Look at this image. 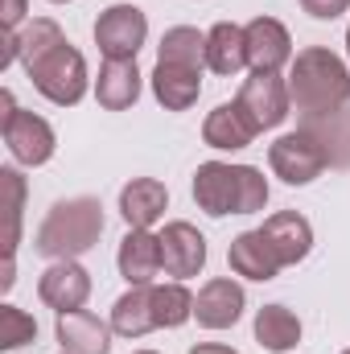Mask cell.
I'll return each mask as SVG.
<instances>
[{
    "label": "cell",
    "mask_w": 350,
    "mask_h": 354,
    "mask_svg": "<svg viewBox=\"0 0 350 354\" xmlns=\"http://www.w3.org/2000/svg\"><path fill=\"white\" fill-rule=\"evenodd\" d=\"M288 99L297 103L301 115H326L342 111L350 103V71L338 54L326 46H309L297 54L288 71Z\"/></svg>",
    "instance_id": "1"
},
{
    "label": "cell",
    "mask_w": 350,
    "mask_h": 354,
    "mask_svg": "<svg viewBox=\"0 0 350 354\" xmlns=\"http://www.w3.org/2000/svg\"><path fill=\"white\" fill-rule=\"evenodd\" d=\"M194 198L210 218L223 214H256L268 206V181L252 165H223L206 161L194 174Z\"/></svg>",
    "instance_id": "2"
},
{
    "label": "cell",
    "mask_w": 350,
    "mask_h": 354,
    "mask_svg": "<svg viewBox=\"0 0 350 354\" xmlns=\"http://www.w3.org/2000/svg\"><path fill=\"white\" fill-rule=\"evenodd\" d=\"M99 235H103V206L95 198H71L46 214L33 248L50 260H75L99 243Z\"/></svg>",
    "instance_id": "3"
},
{
    "label": "cell",
    "mask_w": 350,
    "mask_h": 354,
    "mask_svg": "<svg viewBox=\"0 0 350 354\" xmlns=\"http://www.w3.org/2000/svg\"><path fill=\"white\" fill-rule=\"evenodd\" d=\"M29 79H33V87L42 91L50 103L75 107L87 95V62H83V54L71 41H62L58 50H50L46 58H37L29 66Z\"/></svg>",
    "instance_id": "4"
},
{
    "label": "cell",
    "mask_w": 350,
    "mask_h": 354,
    "mask_svg": "<svg viewBox=\"0 0 350 354\" xmlns=\"http://www.w3.org/2000/svg\"><path fill=\"white\" fill-rule=\"evenodd\" d=\"M0 128H4V145H8V153L21 161V165H46L50 157H54V128L42 120V115H33V111H21L17 103H12V91H4L0 95Z\"/></svg>",
    "instance_id": "5"
},
{
    "label": "cell",
    "mask_w": 350,
    "mask_h": 354,
    "mask_svg": "<svg viewBox=\"0 0 350 354\" xmlns=\"http://www.w3.org/2000/svg\"><path fill=\"white\" fill-rule=\"evenodd\" d=\"M145 37H149V21L136 4H111L95 21V46L103 50V58H136Z\"/></svg>",
    "instance_id": "6"
},
{
    "label": "cell",
    "mask_w": 350,
    "mask_h": 354,
    "mask_svg": "<svg viewBox=\"0 0 350 354\" xmlns=\"http://www.w3.org/2000/svg\"><path fill=\"white\" fill-rule=\"evenodd\" d=\"M288 103H293V99H288V83H284L280 75H272V71H252V79L239 91V107L252 115V124H256L260 132L284 124Z\"/></svg>",
    "instance_id": "7"
},
{
    "label": "cell",
    "mask_w": 350,
    "mask_h": 354,
    "mask_svg": "<svg viewBox=\"0 0 350 354\" xmlns=\"http://www.w3.org/2000/svg\"><path fill=\"white\" fill-rule=\"evenodd\" d=\"M268 161H272V174L288 185H309L313 177L326 169V157L317 153V145L301 132H288L280 136L272 149H268Z\"/></svg>",
    "instance_id": "8"
},
{
    "label": "cell",
    "mask_w": 350,
    "mask_h": 354,
    "mask_svg": "<svg viewBox=\"0 0 350 354\" xmlns=\"http://www.w3.org/2000/svg\"><path fill=\"white\" fill-rule=\"evenodd\" d=\"M297 132L317 145V153L326 157L330 169H347L350 165V107L326 111V115H305Z\"/></svg>",
    "instance_id": "9"
},
{
    "label": "cell",
    "mask_w": 350,
    "mask_h": 354,
    "mask_svg": "<svg viewBox=\"0 0 350 354\" xmlns=\"http://www.w3.org/2000/svg\"><path fill=\"white\" fill-rule=\"evenodd\" d=\"M37 292H42V301L50 309L71 313V309H83V301L91 297V276H87V268H79L75 260H58L54 268L42 272Z\"/></svg>",
    "instance_id": "10"
},
{
    "label": "cell",
    "mask_w": 350,
    "mask_h": 354,
    "mask_svg": "<svg viewBox=\"0 0 350 354\" xmlns=\"http://www.w3.org/2000/svg\"><path fill=\"white\" fill-rule=\"evenodd\" d=\"M194 317H198L202 330H231L243 317V288L227 276L210 280L194 301Z\"/></svg>",
    "instance_id": "11"
},
{
    "label": "cell",
    "mask_w": 350,
    "mask_h": 354,
    "mask_svg": "<svg viewBox=\"0 0 350 354\" xmlns=\"http://www.w3.org/2000/svg\"><path fill=\"white\" fill-rule=\"evenodd\" d=\"M161 264L169 276L185 280V276H198L206 264V239L198 235V227L190 223H169L161 231Z\"/></svg>",
    "instance_id": "12"
},
{
    "label": "cell",
    "mask_w": 350,
    "mask_h": 354,
    "mask_svg": "<svg viewBox=\"0 0 350 354\" xmlns=\"http://www.w3.org/2000/svg\"><path fill=\"white\" fill-rule=\"evenodd\" d=\"M243 33H248V62H252V71H272L276 75L293 58V37H288V29L276 17H256Z\"/></svg>",
    "instance_id": "13"
},
{
    "label": "cell",
    "mask_w": 350,
    "mask_h": 354,
    "mask_svg": "<svg viewBox=\"0 0 350 354\" xmlns=\"http://www.w3.org/2000/svg\"><path fill=\"white\" fill-rule=\"evenodd\" d=\"M66 37H62V29H58V21H50V17H37V21H29L21 33H4V54H0V66H8V62H25V71L37 62V58H46L50 50H58Z\"/></svg>",
    "instance_id": "14"
},
{
    "label": "cell",
    "mask_w": 350,
    "mask_h": 354,
    "mask_svg": "<svg viewBox=\"0 0 350 354\" xmlns=\"http://www.w3.org/2000/svg\"><path fill=\"white\" fill-rule=\"evenodd\" d=\"M165 202H169V194L157 177H132L120 189V214L132 231H149L165 214Z\"/></svg>",
    "instance_id": "15"
},
{
    "label": "cell",
    "mask_w": 350,
    "mask_h": 354,
    "mask_svg": "<svg viewBox=\"0 0 350 354\" xmlns=\"http://www.w3.org/2000/svg\"><path fill=\"white\" fill-rule=\"evenodd\" d=\"M260 231L268 235V243L276 248V256H280L284 268L301 264V260L309 256V248H313V227H309V218L297 214V210H280V214L264 218Z\"/></svg>",
    "instance_id": "16"
},
{
    "label": "cell",
    "mask_w": 350,
    "mask_h": 354,
    "mask_svg": "<svg viewBox=\"0 0 350 354\" xmlns=\"http://www.w3.org/2000/svg\"><path fill=\"white\" fill-rule=\"evenodd\" d=\"M256 124H252V115L239 107V99L235 103H219L210 115H206V124H202V140L210 145V149H248L252 140H256Z\"/></svg>",
    "instance_id": "17"
},
{
    "label": "cell",
    "mask_w": 350,
    "mask_h": 354,
    "mask_svg": "<svg viewBox=\"0 0 350 354\" xmlns=\"http://www.w3.org/2000/svg\"><path fill=\"white\" fill-rule=\"evenodd\" d=\"M95 99L107 111H124L140 99V71L136 58H107L99 66V83H95Z\"/></svg>",
    "instance_id": "18"
},
{
    "label": "cell",
    "mask_w": 350,
    "mask_h": 354,
    "mask_svg": "<svg viewBox=\"0 0 350 354\" xmlns=\"http://www.w3.org/2000/svg\"><path fill=\"white\" fill-rule=\"evenodd\" d=\"M227 260H231V268H235L239 276H248V280H272V276L284 268L264 231H243V235H235L231 248H227Z\"/></svg>",
    "instance_id": "19"
},
{
    "label": "cell",
    "mask_w": 350,
    "mask_h": 354,
    "mask_svg": "<svg viewBox=\"0 0 350 354\" xmlns=\"http://www.w3.org/2000/svg\"><path fill=\"white\" fill-rule=\"evenodd\" d=\"M120 276L128 284H153V276L161 272V235H149V231H128L124 243H120Z\"/></svg>",
    "instance_id": "20"
},
{
    "label": "cell",
    "mask_w": 350,
    "mask_h": 354,
    "mask_svg": "<svg viewBox=\"0 0 350 354\" xmlns=\"http://www.w3.org/2000/svg\"><path fill=\"white\" fill-rule=\"evenodd\" d=\"M58 342H62L66 354H107L111 351L107 326L95 313H87V309L58 313Z\"/></svg>",
    "instance_id": "21"
},
{
    "label": "cell",
    "mask_w": 350,
    "mask_h": 354,
    "mask_svg": "<svg viewBox=\"0 0 350 354\" xmlns=\"http://www.w3.org/2000/svg\"><path fill=\"white\" fill-rule=\"evenodd\" d=\"M198 91H202V71L174 66V62H157V71H153V95H157L161 107L185 111V107H194Z\"/></svg>",
    "instance_id": "22"
},
{
    "label": "cell",
    "mask_w": 350,
    "mask_h": 354,
    "mask_svg": "<svg viewBox=\"0 0 350 354\" xmlns=\"http://www.w3.org/2000/svg\"><path fill=\"white\" fill-rule=\"evenodd\" d=\"M206 66L214 75H235L248 66V33L231 21H219L206 33Z\"/></svg>",
    "instance_id": "23"
},
{
    "label": "cell",
    "mask_w": 350,
    "mask_h": 354,
    "mask_svg": "<svg viewBox=\"0 0 350 354\" xmlns=\"http://www.w3.org/2000/svg\"><path fill=\"white\" fill-rule=\"evenodd\" d=\"M111 330L124 338H140L149 330H157V313H153V284H132L116 309H111Z\"/></svg>",
    "instance_id": "24"
},
{
    "label": "cell",
    "mask_w": 350,
    "mask_h": 354,
    "mask_svg": "<svg viewBox=\"0 0 350 354\" xmlns=\"http://www.w3.org/2000/svg\"><path fill=\"white\" fill-rule=\"evenodd\" d=\"M256 342L264 351H293L301 342V322L297 313H288L284 305H264L256 313Z\"/></svg>",
    "instance_id": "25"
},
{
    "label": "cell",
    "mask_w": 350,
    "mask_h": 354,
    "mask_svg": "<svg viewBox=\"0 0 350 354\" xmlns=\"http://www.w3.org/2000/svg\"><path fill=\"white\" fill-rule=\"evenodd\" d=\"M157 62H174V66L202 71V62H206V37H202L198 29H190V25H174V29H165Z\"/></svg>",
    "instance_id": "26"
},
{
    "label": "cell",
    "mask_w": 350,
    "mask_h": 354,
    "mask_svg": "<svg viewBox=\"0 0 350 354\" xmlns=\"http://www.w3.org/2000/svg\"><path fill=\"white\" fill-rule=\"evenodd\" d=\"M153 313H157V330H177L181 322L194 317V297L185 284H157L153 288Z\"/></svg>",
    "instance_id": "27"
},
{
    "label": "cell",
    "mask_w": 350,
    "mask_h": 354,
    "mask_svg": "<svg viewBox=\"0 0 350 354\" xmlns=\"http://www.w3.org/2000/svg\"><path fill=\"white\" fill-rule=\"evenodd\" d=\"M0 185H4V260H12L17 252V235H21V202H25V181L17 169H0Z\"/></svg>",
    "instance_id": "28"
},
{
    "label": "cell",
    "mask_w": 350,
    "mask_h": 354,
    "mask_svg": "<svg viewBox=\"0 0 350 354\" xmlns=\"http://www.w3.org/2000/svg\"><path fill=\"white\" fill-rule=\"evenodd\" d=\"M33 338H37V322L29 313H21L17 305H4L0 309V351H17Z\"/></svg>",
    "instance_id": "29"
},
{
    "label": "cell",
    "mask_w": 350,
    "mask_h": 354,
    "mask_svg": "<svg viewBox=\"0 0 350 354\" xmlns=\"http://www.w3.org/2000/svg\"><path fill=\"white\" fill-rule=\"evenodd\" d=\"M301 8L309 17H317V21H334V17H342L350 8V0H301Z\"/></svg>",
    "instance_id": "30"
},
{
    "label": "cell",
    "mask_w": 350,
    "mask_h": 354,
    "mask_svg": "<svg viewBox=\"0 0 350 354\" xmlns=\"http://www.w3.org/2000/svg\"><path fill=\"white\" fill-rule=\"evenodd\" d=\"M0 12H4V29L12 33V29L21 25V17H25V0H4V8H0Z\"/></svg>",
    "instance_id": "31"
},
{
    "label": "cell",
    "mask_w": 350,
    "mask_h": 354,
    "mask_svg": "<svg viewBox=\"0 0 350 354\" xmlns=\"http://www.w3.org/2000/svg\"><path fill=\"white\" fill-rule=\"evenodd\" d=\"M190 354H239V351H231V346H214V342H206V346H194Z\"/></svg>",
    "instance_id": "32"
},
{
    "label": "cell",
    "mask_w": 350,
    "mask_h": 354,
    "mask_svg": "<svg viewBox=\"0 0 350 354\" xmlns=\"http://www.w3.org/2000/svg\"><path fill=\"white\" fill-rule=\"evenodd\" d=\"M136 354H157V351H136Z\"/></svg>",
    "instance_id": "33"
},
{
    "label": "cell",
    "mask_w": 350,
    "mask_h": 354,
    "mask_svg": "<svg viewBox=\"0 0 350 354\" xmlns=\"http://www.w3.org/2000/svg\"><path fill=\"white\" fill-rule=\"evenodd\" d=\"M347 50H350V29H347Z\"/></svg>",
    "instance_id": "34"
},
{
    "label": "cell",
    "mask_w": 350,
    "mask_h": 354,
    "mask_svg": "<svg viewBox=\"0 0 350 354\" xmlns=\"http://www.w3.org/2000/svg\"><path fill=\"white\" fill-rule=\"evenodd\" d=\"M54 4H71V0H54Z\"/></svg>",
    "instance_id": "35"
},
{
    "label": "cell",
    "mask_w": 350,
    "mask_h": 354,
    "mask_svg": "<svg viewBox=\"0 0 350 354\" xmlns=\"http://www.w3.org/2000/svg\"><path fill=\"white\" fill-rule=\"evenodd\" d=\"M342 354H350V351H342Z\"/></svg>",
    "instance_id": "36"
}]
</instances>
